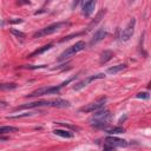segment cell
<instances>
[{
	"mask_svg": "<svg viewBox=\"0 0 151 151\" xmlns=\"http://www.w3.org/2000/svg\"><path fill=\"white\" fill-rule=\"evenodd\" d=\"M11 33L12 34H14L15 37H18V38H21V39H24L25 37H26V34L24 33V32H20V31H17V29H11Z\"/></svg>",
	"mask_w": 151,
	"mask_h": 151,
	"instance_id": "cell-21",
	"label": "cell"
},
{
	"mask_svg": "<svg viewBox=\"0 0 151 151\" xmlns=\"http://www.w3.org/2000/svg\"><path fill=\"white\" fill-rule=\"evenodd\" d=\"M41 106H52V107H68L70 103L65 99H53V100H42V101H33V103H28V104H24L20 105L18 107L14 109V111H19V110H25V109H34V107H41Z\"/></svg>",
	"mask_w": 151,
	"mask_h": 151,
	"instance_id": "cell-1",
	"label": "cell"
},
{
	"mask_svg": "<svg viewBox=\"0 0 151 151\" xmlns=\"http://www.w3.org/2000/svg\"><path fill=\"white\" fill-rule=\"evenodd\" d=\"M19 129L15 126H0V136L1 134H6V133H11V132H17Z\"/></svg>",
	"mask_w": 151,
	"mask_h": 151,
	"instance_id": "cell-17",
	"label": "cell"
},
{
	"mask_svg": "<svg viewBox=\"0 0 151 151\" xmlns=\"http://www.w3.org/2000/svg\"><path fill=\"white\" fill-rule=\"evenodd\" d=\"M85 47H86V44H85L84 41H78V42H76V44H74V45H72L71 47L66 48V50H65V51L59 55L58 61H64V60H66V59H70V58H71V57H73L76 53H78V52L83 51Z\"/></svg>",
	"mask_w": 151,
	"mask_h": 151,
	"instance_id": "cell-4",
	"label": "cell"
},
{
	"mask_svg": "<svg viewBox=\"0 0 151 151\" xmlns=\"http://www.w3.org/2000/svg\"><path fill=\"white\" fill-rule=\"evenodd\" d=\"M22 68H29V70H37V68H44L46 67V65H39V66H34V65H24L21 66Z\"/></svg>",
	"mask_w": 151,
	"mask_h": 151,
	"instance_id": "cell-22",
	"label": "cell"
},
{
	"mask_svg": "<svg viewBox=\"0 0 151 151\" xmlns=\"http://www.w3.org/2000/svg\"><path fill=\"white\" fill-rule=\"evenodd\" d=\"M53 133L55 136H59V137H63V138H73V133L67 131V130H54Z\"/></svg>",
	"mask_w": 151,
	"mask_h": 151,
	"instance_id": "cell-16",
	"label": "cell"
},
{
	"mask_svg": "<svg viewBox=\"0 0 151 151\" xmlns=\"http://www.w3.org/2000/svg\"><path fill=\"white\" fill-rule=\"evenodd\" d=\"M104 77H105V74H104V73H99V74L90 76V77H87L86 79H83L81 81L77 83V84L73 86V90H76V91H79V90H81L83 87L87 86V85H88L91 81H93V80H96V79H101V78H104Z\"/></svg>",
	"mask_w": 151,
	"mask_h": 151,
	"instance_id": "cell-9",
	"label": "cell"
},
{
	"mask_svg": "<svg viewBox=\"0 0 151 151\" xmlns=\"http://www.w3.org/2000/svg\"><path fill=\"white\" fill-rule=\"evenodd\" d=\"M112 57H113V52H112V51H104V52L100 54L99 63H100V64H105V63H107L109 60H111Z\"/></svg>",
	"mask_w": 151,
	"mask_h": 151,
	"instance_id": "cell-14",
	"label": "cell"
},
{
	"mask_svg": "<svg viewBox=\"0 0 151 151\" xmlns=\"http://www.w3.org/2000/svg\"><path fill=\"white\" fill-rule=\"evenodd\" d=\"M64 25H66V22H54L45 28H41L39 31H37L34 34H33V38H41V37H46V35H50V34H53L55 33L58 29H60Z\"/></svg>",
	"mask_w": 151,
	"mask_h": 151,
	"instance_id": "cell-5",
	"label": "cell"
},
{
	"mask_svg": "<svg viewBox=\"0 0 151 151\" xmlns=\"http://www.w3.org/2000/svg\"><path fill=\"white\" fill-rule=\"evenodd\" d=\"M5 140H7L6 137H0V142H5Z\"/></svg>",
	"mask_w": 151,
	"mask_h": 151,
	"instance_id": "cell-27",
	"label": "cell"
},
{
	"mask_svg": "<svg viewBox=\"0 0 151 151\" xmlns=\"http://www.w3.org/2000/svg\"><path fill=\"white\" fill-rule=\"evenodd\" d=\"M112 116L109 110H98L94 112V114L90 118V124L93 127L97 129H104L105 126L109 125Z\"/></svg>",
	"mask_w": 151,
	"mask_h": 151,
	"instance_id": "cell-2",
	"label": "cell"
},
{
	"mask_svg": "<svg viewBox=\"0 0 151 151\" xmlns=\"http://www.w3.org/2000/svg\"><path fill=\"white\" fill-rule=\"evenodd\" d=\"M105 13H106V9L105 8H103V9H100L98 13H97V15H96V18L88 24V26H87V29L86 31H91V29H93L96 26H97V24L98 22H100L101 21V19H103V17L105 15Z\"/></svg>",
	"mask_w": 151,
	"mask_h": 151,
	"instance_id": "cell-11",
	"label": "cell"
},
{
	"mask_svg": "<svg viewBox=\"0 0 151 151\" xmlns=\"http://www.w3.org/2000/svg\"><path fill=\"white\" fill-rule=\"evenodd\" d=\"M136 97L139 98V99H140V98H142V99H147V98H149V93H147V92H139Z\"/></svg>",
	"mask_w": 151,
	"mask_h": 151,
	"instance_id": "cell-24",
	"label": "cell"
},
{
	"mask_svg": "<svg viewBox=\"0 0 151 151\" xmlns=\"http://www.w3.org/2000/svg\"><path fill=\"white\" fill-rule=\"evenodd\" d=\"M125 67H126V65H125V64H118V65H116V66L109 67L106 72H107L109 74H116V73H118V72L123 71Z\"/></svg>",
	"mask_w": 151,
	"mask_h": 151,
	"instance_id": "cell-15",
	"label": "cell"
},
{
	"mask_svg": "<svg viewBox=\"0 0 151 151\" xmlns=\"http://www.w3.org/2000/svg\"><path fill=\"white\" fill-rule=\"evenodd\" d=\"M0 104H4V103H2V101H1V100H0Z\"/></svg>",
	"mask_w": 151,
	"mask_h": 151,
	"instance_id": "cell-28",
	"label": "cell"
},
{
	"mask_svg": "<svg viewBox=\"0 0 151 151\" xmlns=\"http://www.w3.org/2000/svg\"><path fill=\"white\" fill-rule=\"evenodd\" d=\"M105 37H106V31H105L104 28H99V29H97V31L94 32V34H93L91 41H90V45H94V44L101 41Z\"/></svg>",
	"mask_w": 151,
	"mask_h": 151,
	"instance_id": "cell-12",
	"label": "cell"
},
{
	"mask_svg": "<svg viewBox=\"0 0 151 151\" xmlns=\"http://www.w3.org/2000/svg\"><path fill=\"white\" fill-rule=\"evenodd\" d=\"M105 103H106V97H101V98H99L97 101L90 103V104H87V105L80 107L79 111H80V112H96V111H98V110H101V109L104 107Z\"/></svg>",
	"mask_w": 151,
	"mask_h": 151,
	"instance_id": "cell-6",
	"label": "cell"
},
{
	"mask_svg": "<svg viewBox=\"0 0 151 151\" xmlns=\"http://www.w3.org/2000/svg\"><path fill=\"white\" fill-rule=\"evenodd\" d=\"M34 112H26V113H18V114H12L8 116L7 119H17V118H24V117H28V116H33Z\"/></svg>",
	"mask_w": 151,
	"mask_h": 151,
	"instance_id": "cell-20",
	"label": "cell"
},
{
	"mask_svg": "<svg viewBox=\"0 0 151 151\" xmlns=\"http://www.w3.org/2000/svg\"><path fill=\"white\" fill-rule=\"evenodd\" d=\"M94 7H96V1H86V2L83 5V7H81V13H83V15L90 17V15L93 13Z\"/></svg>",
	"mask_w": 151,
	"mask_h": 151,
	"instance_id": "cell-10",
	"label": "cell"
},
{
	"mask_svg": "<svg viewBox=\"0 0 151 151\" xmlns=\"http://www.w3.org/2000/svg\"><path fill=\"white\" fill-rule=\"evenodd\" d=\"M77 35H80V33H73V34H70V35L63 38V39L60 40V42H64V41H66V40H70V39H72L73 37H77Z\"/></svg>",
	"mask_w": 151,
	"mask_h": 151,
	"instance_id": "cell-23",
	"label": "cell"
},
{
	"mask_svg": "<svg viewBox=\"0 0 151 151\" xmlns=\"http://www.w3.org/2000/svg\"><path fill=\"white\" fill-rule=\"evenodd\" d=\"M125 130H124V127H122V126H116V127H112V129H109L106 132L109 133V134H118V133H123Z\"/></svg>",
	"mask_w": 151,
	"mask_h": 151,
	"instance_id": "cell-19",
	"label": "cell"
},
{
	"mask_svg": "<svg viewBox=\"0 0 151 151\" xmlns=\"http://www.w3.org/2000/svg\"><path fill=\"white\" fill-rule=\"evenodd\" d=\"M18 85L14 83H0V91H7V90H14Z\"/></svg>",
	"mask_w": 151,
	"mask_h": 151,
	"instance_id": "cell-18",
	"label": "cell"
},
{
	"mask_svg": "<svg viewBox=\"0 0 151 151\" xmlns=\"http://www.w3.org/2000/svg\"><path fill=\"white\" fill-rule=\"evenodd\" d=\"M11 24H18V22H22V19H17V20H11Z\"/></svg>",
	"mask_w": 151,
	"mask_h": 151,
	"instance_id": "cell-25",
	"label": "cell"
},
{
	"mask_svg": "<svg viewBox=\"0 0 151 151\" xmlns=\"http://www.w3.org/2000/svg\"><path fill=\"white\" fill-rule=\"evenodd\" d=\"M52 44H48V45H45V46H42V47H40V48H38V50H35L34 52H32L31 54H28L27 55V58H34V57H37V55H40V54H42V53H45L46 51H48L50 48H52Z\"/></svg>",
	"mask_w": 151,
	"mask_h": 151,
	"instance_id": "cell-13",
	"label": "cell"
},
{
	"mask_svg": "<svg viewBox=\"0 0 151 151\" xmlns=\"http://www.w3.org/2000/svg\"><path fill=\"white\" fill-rule=\"evenodd\" d=\"M105 145L106 146H110V147H124V146H127L129 143L124 139H120V138H117V137H113V136H109L105 138Z\"/></svg>",
	"mask_w": 151,
	"mask_h": 151,
	"instance_id": "cell-8",
	"label": "cell"
},
{
	"mask_svg": "<svg viewBox=\"0 0 151 151\" xmlns=\"http://www.w3.org/2000/svg\"><path fill=\"white\" fill-rule=\"evenodd\" d=\"M103 151H114V150H113V147H110V146H105V149H104Z\"/></svg>",
	"mask_w": 151,
	"mask_h": 151,
	"instance_id": "cell-26",
	"label": "cell"
},
{
	"mask_svg": "<svg viewBox=\"0 0 151 151\" xmlns=\"http://www.w3.org/2000/svg\"><path fill=\"white\" fill-rule=\"evenodd\" d=\"M76 77H72V78H70V79H67L66 81H64V83H61L60 85H58V86H48V87H40V88H38V90H35V91H33V92H31L29 94H27L26 97H41V96H46V94H54V93H58L65 85H67L68 83H71L73 79H74Z\"/></svg>",
	"mask_w": 151,
	"mask_h": 151,
	"instance_id": "cell-3",
	"label": "cell"
},
{
	"mask_svg": "<svg viewBox=\"0 0 151 151\" xmlns=\"http://www.w3.org/2000/svg\"><path fill=\"white\" fill-rule=\"evenodd\" d=\"M134 25H136V19L132 18V19L129 21V24L126 25V27L123 29L122 34H120V39H122L123 41H127V40L132 37V34H133V32H134Z\"/></svg>",
	"mask_w": 151,
	"mask_h": 151,
	"instance_id": "cell-7",
	"label": "cell"
}]
</instances>
